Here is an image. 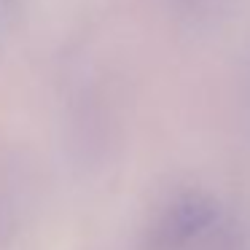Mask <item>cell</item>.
<instances>
[{
    "instance_id": "obj_1",
    "label": "cell",
    "mask_w": 250,
    "mask_h": 250,
    "mask_svg": "<svg viewBox=\"0 0 250 250\" xmlns=\"http://www.w3.org/2000/svg\"><path fill=\"white\" fill-rule=\"evenodd\" d=\"M226 221L223 202L205 188L167 196L146 226L148 250H194L212 239Z\"/></svg>"
},
{
    "instance_id": "obj_2",
    "label": "cell",
    "mask_w": 250,
    "mask_h": 250,
    "mask_svg": "<svg viewBox=\"0 0 250 250\" xmlns=\"http://www.w3.org/2000/svg\"><path fill=\"white\" fill-rule=\"evenodd\" d=\"M178 6L188 8V11L194 14H207V11H215V8H221L226 0H175Z\"/></svg>"
}]
</instances>
